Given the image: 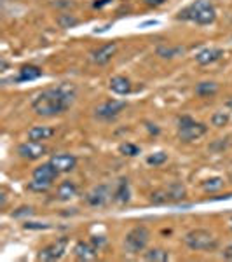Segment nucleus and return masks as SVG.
<instances>
[{
    "instance_id": "29",
    "label": "nucleus",
    "mask_w": 232,
    "mask_h": 262,
    "mask_svg": "<svg viewBox=\"0 0 232 262\" xmlns=\"http://www.w3.org/2000/svg\"><path fill=\"white\" fill-rule=\"evenodd\" d=\"M150 203H154V205H166L168 198H166V191H164V187L157 189V191H154L150 194Z\"/></svg>"
},
{
    "instance_id": "5",
    "label": "nucleus",
    "mask_w": 232,
    "mask_h": 262,
    "mask_svg": "<svg viewBox=\"0 0 232 262\" xmlns=\"http://www.w3.org/2000/svg\"><path fill=\"white\" fill-rule=\"evenodd\" d=\"M150 242V231L145 226H136L126 234L124 238V250L131 255L143 252Z\"/></svg>"
},
{
    "instance_id": "38",
    "label": "nucleus",
    "mask_w": 232,
    "mask_h": 262,
    "mask_svg": "<svg viewBox=\"0 0 232 262\" xmlns=\"http://www.w3.org/2000/svg\"><path fill=\"white\" fill-rule=\"evenodd\" d=\"M225 105H227V107H229V108H232V98L227 100V101H225Z\"/></svg>"
},
{
    "instance_id": "27",
    "label": "nucleus",
    "mask_w": 232,
    "mask_h": 262,
    "mask_svg": "<svg viewBox=\"0 0 232 262\" xmlns=\"http://www.w3.org/2000/svg\"><path fill=\"white\" fill-rule=\"evenodd\" d=\"M229 121H230V116L227 112H215L212 116V124L215 128H222V126H225Z\"/></svg>"
},
{
    "instance_id": "24",
    "label": "nucleus",
    "mask_w": 232,
    "mask_h": 262,
    "mask_svg": "<svg viewBox=\"0 0 232 262\" xmlns=\"http://www.w3.org/2000/svg\"><path fill=\"white\" fill-rule=\"evenodd\" d=\"M223 184H225V180H223L222 177H212V179L202 182V189H204L206 192H215V191H218V189H222Z\"/></svg>"
},
{
    "instance_id": "34",
    "label": "nucleus",
    "mask_w": 232,
    "mask_h": 262,
    "mask_svg": "<svg viewBox=\"0 0 232 262\" xmlns=\"http://www.w3.org/2000/svg\"><path fill=\"white\" fill-rule=\"evenodd\" d=\"M143 4H145L147 7H152V9H155V7H161L163 4H166L168 0H142Z\"/></svg>"
},
{
    "instance_id": "37",
    "label": "nucleus",
    "mask_w": 232,
    "mask_h": 262,
    "mask_svg": "<svg viewBox=\"0 0 232 262\" xmlns=\"http://www.w3.org/2000/svg\"><path fill=\"white\" fill-rule=\"evenodd\" d=\"M147 128H149L150 133L154 135H159V128H155V124H150V122H147Z\"/></svg>"
},
{
    "instance_id": "10",
    "label": "nucleus",
    "mask_w": 232,
    "mask_h": 262,
    "mask_svg": "<svg viewBox=\"0 0 232 262\" xmlns=\"http://www.w3.org/2000/svg\"><path fill=\"white\" fill-rule=\"evenodd\" d=\"M117 53V42H108V44H103L100 48L92 49L89 58L95 65H107L108 61H112V58L115 56Z\"/></svg>"
},
{
    "instance_id": "13",
    "label": "nucleus",
    "mask_w": 232,
    "mask_h": 262,
    "mask_svg": "<svg viewBox=\"0 0 232 262\" xmlns=\"http://www.w3.org/2000/svg\"><path fill=\"white\" fill-rule=\"evenodd\" d=\"M58 175H60V171H58L51 163H44L33 170V179L42 180V182H49V184H53V182L58 179Z\"/></svg>"
},
{
    "instance_id": "6",
    "label": "nucleus",
    "mask_w": 232,
    "mask_h": 262,
    "mask_svg": "<svg viewBox=\"0 0 232 262\" xmlns=\"http://www.w3.org/2000/svg\"><path fill=\"white\" fill-rule=\"evenodd\" d=\"M66 247H68V238H58L56 242L45 245L44 248L39 252L37 255V260L42 262H54V260H60L66 252Z\"/></svg>"
},
{
    "instance_id": "7",
    "label": "nucleus",
    "mask_w": 232,
    "mask_h": 262,
    "mask_svg": "<svg viewBox=\"0 0 232 262\" xmlns=\"http://www.w3.org/2000/svg\"><path fill=\"white\" fill-rule=\"evenodd\" d=\"M126 107H128V103L124 100H107L95 108V116L101 121H112L119 117Z\"/></svg>"
},
{
    "instance_id": "36",
    "label": "nucleus",
    "mask_w": 232,
    "mask_h": 262,
    "mask_svg": "<svg viewBox=\"0 0 232 262\" xmlns=\"http://www.w3.org/2000/svg\"><path fill=\"white\" fill-rule=\"evenodd\" d=\"M112 0H96L95 4H92V7H95V9H101V7L103 6H107V4H110Z\"/></svg>"
},
{
    "instance_id": "8",
    "label": "nucleus",
    "mask_w": 232,
    "mask_h": 262,
    "mask_svg": "<svg viewBox=\"0 0 232 262\" xmlns=\"http://www.w3.org/2000/svg\"><path fill=\"white\" fill-rule=\"evenodd\" d=\"M110 200H113V191H112V185L108 184L96 185V187H92L86 194V203L92 206V208H101V206L108 205Z\"/></svg>"
},
{
    "instance_id": "31",
    "label": "nucleus",
    "mask_w": 232,
    "mask_h": 262,
    "mask_svg": "<svg viewBox=\"0 0 232 262\" xmlns=\"http://www.w3.org/2000/svg\"><path fill=\"white\" fill-rule=\"evenodd\" d=\"M89 242L95 245L96 248H98V250H101V248L105 247V245H107V238H105V236H98V234H92L91 236V239Z\"/></svg>"
},
{
    "instance_id": "22",
    "label": "nucleus",
    "mask_w": 232,
    "mask_h": 262,
    "mask_svg": "<svg viewBox=\"0 0 232 262\" xmlns=\"http://www.w3.org/2000/svg\"><path fill=\"white\" fill-rule=\"evenodd\" d=\"M218 91V84L212 82V81H204L199 82L196 86V95L201 96V98H210V96H215Z\"/></svg>"
},
{
    "instance_id": "19",
    "label": "nucleus",
    "mask_w": 232,
    "mask_h": 262,
    "mask_svg": "<svg viewBox=\"0 0 232 262\" xmlns=\"http://www.w3.org/2000/svg\"><path fill=\"white\" fill-rule=\"evenodd\" d=\"M54 128L51 126H32L28 129V140H33V142H44V140H49L51 137H54Z\"/></svg>"
},
{
    "instance_id": "21",
    "label": "nucleus",
    "mask_w": 232,
    "mask_h": 262,
    "mask_svg": "<svg viewBox=\"0 0 232 262\" xmlns=\"http://www.w3.org/2000/svg\"><path fill=\"white\" fill-rule=\"evenodd\" d=\"M143 259L149 262H168L170 260V252L164 248H150V250L143 252Z\"/></svg>"
},
{
    "instance_id": "32",
    "label": "nucleus",
    "mask_w": 232,
    "mask_h": 262,
    "mask_svg": "<svg viewBox=\"0 0 232 262\" xmlns=\"http://www.w3.org/2000/svg\"><path fill=\"white\" fill-rule=\"evenodd\" d=\"M23 227H25V229H30V231H40V229H49V224H40V222H27Z\"/></svg>"
},
{
    "instance_id": "14",
    "label": "nucleus",
    "mask_w": 232,
    "mask_h": 262,
    "mask_svg": "<svg viewBox=\"0 0 232 262\" xmlns=\"http://www.w3.org/2000/svg\"><path fill=\"white\" fill-rule=\"evenodd\" d=\"M223 56V49L220 48H206L196 54V61L199 65H212Z\"/></svg>"
},
{
    "instance_id": "12",
    "label": "nucleus",
    "mask_w": 232,
    "mask_h": 262,
    "mask_svg": "<svg viewBox=\"0 0 232 262\" xmlns=\"http://www.w3.org/2000/svg\"><path fill=\"white\" fill-rule=\"evenodd\" d=\"M49 163L60 173H68L77 166V158L72 154H54L53 158L49 159Z\"/></svg>"
},
{
    "instance_id": "30",
    "label": "nucleus",
    "mask_w": 232,
    "mask_h": 262,
    "mask_svg": "<svg viewBox=\"0 0 232 262\" xmlns=\"http://www.w3.org/2000/svg\"><path fill=\"white\" fill-rule=\"evenodd\" d=\"M51 185H53V184H49V182H42V180L33 179L30 184H28V189H30V191H35V192H45Z\"/></svg>"
},
{
    "instance_id": "23",
    "label": "nucleus",
    "mask_w": 232,
    "mask_h": 262,
    "mask_svg": "<svg viewBox=\"0 0 232 262\" xmlns=\"http://www.w3.org/2000/svg\"><path fill=\"white\" fill-rule=\"evenodd\" d=\"M56 23L60 25L61 28H74V27H77V25L81 23V19H79L77 16L70 14V12H63V14L58 16Z\"/></svg>"
},
{
    "instance_id": "2",
    "label": "nucleus",
    "mask_w": 232,
    "mask_h": 262,
    "mask_svg": "<svg viewBox=\"0 0 232 262\" xmlns=\"http://www.w3.org/2000/svg\"><path fill=\"white\" fill-rule=\"evenodd\" d=\"M176 18L183 21H194L197 25H212L217 19V11L210 0H196L191 6L180 11Z\"/></svg>"
},
{
    "instance_id": "3",
    "label": "nucleus",
    "mask_w": 232,
    "mask_h": 262,
    "mask_svg": "<svg viewBox=\"0 0 232 262\" xmlns=\"http://www.w3.org/2000/svg\"><path fill=\"white\" fill-rule=\"evenodd\" d=\"M183 243L187 245V248L191 250H215L218 247V239L215 238L213 232H210L208 229H192L183 236Z\"/></svg>"
},
{
    "instance_id": "17",
    "label": "nucleus",
    "mask_w": 232,
    "mask_h": 262,
    "mask_svg": "<svg viewBox=\"0 0 232 262\" xmlns=\"http://www.w3.org/2000/svg\"><path fill=\"white\" fill-rule=\"evenodd\" d=\"M131 200V192H129V182L128 179H121L117 182L115 189H113V201L119 205H126Z\"/></svg>"
},
{
    "instance_id": "20",
    "label": "nucleus",
    "mask_w": 232,
    "mask_h": 262,
    "mask_svg": "<svg viewBox=\"0 0 232 262\" xmlns=\"http://www.w3.org/2000/svg\"><path fill=\"white\" fill-rule=\"evenodd\" d=\"M42 75V69L37 65H23L19 69L18 77L14 79V82H28V81H35Z\"/></svg>"
},
{
    "instance_id": "33",
    "label": "nucleus",
    "mask_w": 232,
    "mask_h": 262,
    "mask_svg": "<svg viewBox=\"0 0 232 262\" xmlns=\"http://www.w3.org/2000/svg\"><path fill=\"white\" fill-rule=\"evenodd\" d=\"M30 213H33L32 206H21V208H18V212H12V217H23V215H30Z\"/></svg>"
},
{
    "instance_id": "1",
    "label": "nucleus",
    "mask_w": 232,
    "mask_h": 262,
    "mask_svg": "<svg viewBox=\"0 0 232 262\" xmlns=\"http://www.w3.org/2000/svg\"><path fill=\"white\" fill-rule=\"evenodd\" d=\"M77 98V86L61 82L54 88L40 91L32 100V111L40 117H56L65 114Z\"/></svg>"
},
{
    "instance_id": "26",
    "label": "nucleus",
    "mask_w": 232,
    "mask_h": 262,
    "mask_svg": "<svg viewBox=\"0 0 232 262\" xmlns=\"http://www.w3.org/2000/svg\"><path fill=\"white\" fill-rule=\"evenodd\" d=\"M168 161V154L166 152H155V154H150L149 158H147V163L150 164V166H161Z\"/></svg>"
},
{
    "instance_id": "18",
    "label": "nucleus",
    "mask_w": 232,
    "mask_h": 262,
    "mask_svg": "<svg viewBox=\"0 0 232 262\" xmlns=\"http://www.w3.org/2000/svg\"><path fill=\"white\" fill-rule=\"evenodd\" d=\"M164 191H166L168 203H176L187 198V189H185V185L180 184V182H173L168 187H164Z\"/></svg>"
},
{
    "instance_id": "4",
    "label": "nucleus",
    "mask_w": 232,
    "mask_h": 262,
    "mask_svg": "<svg viewBox=\"0 0 232 262\" xmlns=\"http://www.w3.org/2000/svg\"><path fill=\"white\" fill-rule=\"evenodd\" d=\"M208 131V126L204 122H199L192 119L191 116H182L178 119V129H176V137L180 138V142H194L197 138H201L202 135Z\"/></svg>"
},
{
    "instance_id": "16",
    "label": "nucleus",
    "mask_w": 232,
    "mask_h": 262,
    "mask_svg": "<svg viewBox=\"0 0 232 262\" xmlns=\"http://www.w3.org/2000/svg\"><path fill=\"white\" fill-rule=\"evenodd\" d=\"M108 86H110V90L115 93V95H129L133 90L131 86V81H129L128 77H124V75H113L110 79V82H108Z\"/></svg>"
},
{
    "instance_id": "11",
    "label": "nucleus",
    "mask_w": 232,
    "mask_h": 262,
    "mask_svg": "<svg viewBox=\"0 0 232 262\" xmlns=\"http://www.w3.org/2000/svg\"><path fill=\"white\" fill-rule=\"evenodd\" d=\"M98 248L95 247L91 242H77L74 247V255L77 260L82 262H91L98 259Z\"/></svg>"
},
{
    "instance_id": "9",
    "label": "nucleus",
    "mask_w": 232,
    "mask_h": 262,
    "mask_svg": "<svg viewBox=\"0 0 232 262\" xmlns=\"http://www.w3.org/2000/svg\"><path fill=\"white\" fill-rule=\"evenodd\" d=\"M45 152H48V147L42 145V142L28 140V142L21 143V145L18 147L19 158L28 159V161H35V159H40L42 156H45Z\"/></svg>"
},
{
    "instance_id": "28",
    "label": "nucleus",
    "mask_w": 232,
    "mask_h": 262,
    "mask_svg": "<svg viewBox=\"0 0 232 262\" xmlns=\"http://www.w3.org/2000/svg\"><path fill=\"white\" fill-rule=\"evenodd\" d=\"M119 152L122 156H128V158H134V156L140 154V147L134 145V143H122L119 147Z\"/></svg>"
},
{
    "instance_id": "25",
    "label": "nucleus",
    "mask_w": 232,
    "mask_h": 262,
    "mask_svg": "<svg viewBox=\"0 0 232 262\" xmlns=\"http://www.w3.org/2000/svg\"><path fill=\"white\" fill-rule=\"evenodd\" d=\"M183 51H185L183 48H157V54L161 58H168V60H171V58L182 54Z\"/></svg>"
},
{
    "instance_id": "39",
    "label": "nucleus",
    "mask_w": 232,
    "mask_h": 262,
    "mask_svg": "<svg viewBox=\"0 0 232 262\" xmlns=\"http://www.w3.org/2000/svg\"><path fill=\"white\" fill-rule=\"evenodd\" d=\"M229 227H230V231H232V217L229 219Z\"/></svg>"
},
{
    "instance_id": "15",
    "label": "nucleus",
    "mask_w": 232,
    "mask_h": 262,
    "mask_svg": "<svg viewBox=\"0 0 232 262\" xmlns=\"http://www.w3.org/2000/svg\"><path fill=\"white\" fill-rule=\"evenodd\" d=\"M77 194H79V187H77V184L72 180L61 182L56 189V198L60 201H70V200H74Z\"/></svg>"
},
{
    "instance_id": "35",
    "label": "nucleus",
    "mask_w": 232,
    "mask_h": 262,
    "mask_svg": "<svg viewBox=\"0 0 232 262\" xmlns=\"http://www.w3.org/2000/svg\"><path fill=\"white\" fill-rule=\"evenodd\" d=\"M222 257L225 260H232V245H229V247H227L225 250L222 252Z\"/></svg>"
}]
</instances>
